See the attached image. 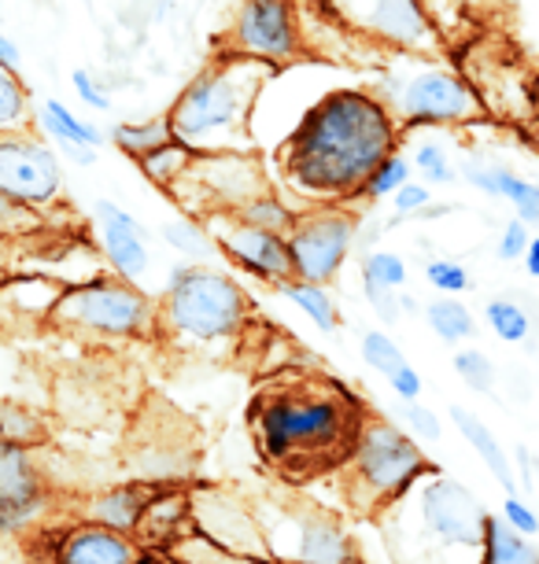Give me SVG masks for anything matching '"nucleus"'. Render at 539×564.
<instances>
[{
  "label": "nucleus",
  "instance_id": "obj_40",
  "mask_svg": "<svg viewBox=\"0 0 539 564\" xmlns=\"http://www.w3.org/2000/svg\"><path fill=\"white\" fill-rule=\"evenodd\" d=\"M528 243H532V229H528V221L521 218H510L499 232V243H495V254H499V262H521Z\"/></svg>",
  "mask_w": 539,
  "mask_h": 564
},
{
  "label": "nucleus",
  "instance_id": "obj_26",
  "mask_svg": "<svg viewBox=\"0 0 539 564\" xmlns=\"http://www.w3.org/2000/svg\"><path fill=\"white\" fill-rule=\"evenodd\" d=\"M281 292L300 306V311L311 317L322 333H336L341 328V311H336L333 295L325 292V284H311V281H289L281 284Z\"/></svg>",
  "mask_w": 539,
  "mask_h": 564
},
{
  "label": "nucleus",
  "instance_id": "obj_8",
  "mask_svg": "<svg viewBox=\"0 0 539 564\" xmlns=\"http://www.w3.org/2000/svg\"><path fill=\"white\" fill-rule=\"evenodd\" d=\"M322 4L347 34L374 41L399 56H429L440 48V30L432 26L421 0H322Z\"/></svg>",
  "mask_w": 539,
  "mask_h": 564
},
{
  "label": "nucleus",
  "instance_id": "obj_17",
  "mask_svg": "<svg viewBox=\"0 0 539 564\" xmlns=\"http://www.w3.org/2000/svg\"><path fill=\"white\" fill-rule=\"evenodd\" d=\"M97 226L104 240V254L119 270L126 281H137L148 270V248H144V229L137 226L133 215H126L111 199H97Z\"/></svg>",
  "mask_w": 539,
  "mask_h": 564
},
{
  "label": "nucleus",
  "instance_id": "obj_50",
  "mask_svg": "<svg viewBox=\"0 0 539 564\" xmlns=\"http://www.w3.org/2000/svg\"><path fill=\"white\" fill-rule=\"evenodd\" d=\"M399 306H403V317H425V306H421V300H414L410 292L399 295Z\"/></svg>",
  "mask_w": 539,
  "mask_h": 564
},
{
  "label": "nucleus",
  "instance_id": "obj_3",
  "mask_svg": "<svg viewBox=\"0 0 539 564\" xmlns=\"http://www.w3.org/2000/svg\"><path fill=\"white\" fill-rule=\"evenodd\" d=\"M488 517V506L466 484L436 468L388 506V542L403 564H451L454 557L481 564Z\"/></svg>",
  "mask_w": 539,
  "mask_h": 564
},
{
  "label": "nucleus",
  "instance_id": "obj_44",
  "mask_svg": "<svg viewBox=\"0 0 539 564\" xmlns=\"http://www.w3.org/2000/svg\"><path fill=\"white\" fill-rule=\"evenodd\" d=\"M399 295H403V292H366L369 311L377 314L380 325H399V322H403V306H399Z\"/></svg>",
  "mask_w": 539,
  "mask_h": 564
},
{
  "label": "nucleus",
  "instance_id": "obj_16",
  "mask_svg": "<svg viewBox=\"0 0 539 564\" xmlns=\"http://www.w3.org/2000/svg\"><path fill=\"white\" fill-rule=\"evenodd\" d=\"M281 564H358L347 531L314 509L292 513V553Z\"/></svg>",
  "mask_w": 539,
  "mask_h": 564
},
{
  "label": "nucleus",
  "instance_id": "obj_10",
  "mask_svg": "<svg viewBox=\"0 0 539 564\" xmlns=\"http://www.w3.org/2000/svg\"><path fill=\"white\" fill-rule=\"evenodd\" d=\"M358 218L344 210H322L311 218H295L289 232V251L295 265V281L330 284L344 270L347 254L355 251Z\"/></svg>",
  "mask_w": 539,
  "mask_h": 564
},
{
  "label": "nucleus",
  "instance_id": "obj_1",
  "mask_svg": "<svg viewBox=\"0 0 539 564\" xmlns=\"http://www.w3.org/2000/svg\"><path fill=\"white\" fill-rule=\"evenodd\" d=\"M403 126L366 89H333L303 111L281 148L284 177L311 199H358L388 155L399 152Z\"/></svg>",
  "mask_w": 539,
  "mask_h": 564
},
{
  "label": "nucleus",
  "instance_id": "obj_46",
  "mask_svg": "<svg viewBox=\"0 0 539 564\" xmlns=\"http://www.w3.org/2000/svg\"><path fill=\"white\" fill-rule=\"evenodd\" d=\"M521 265H525V273L532 276V281H539V237H532V243H528Z\"/></svg>",
  "mask_w": 539,
  "mask_h": 564
},
{
  "label": "nucleus",
  "instance_id": "obj_6",
  "mask_svg": "<svg viewBox=\"0 0 539 564\" xmlns=\"http://www.w3.org/2000/svg\"><path fill=\"white\" fill-rule=\"evenodd\" d=\"M259 85L262 74L256 63H234V67L200 74L171 111L174 137L182 144H211L218 133L245 126Z\"/></svg>",
  "mask_w": 539,
  "mask_h": 564
},
{
  "label": "nucleus",
  "instance_id": "obj_7",
  "mask_svg": "<svg viewBox=\"0 0 539 564\" xmlns=\"http://www.w3.org/2000/svg\"><path fill=\"white\" fill-rule=\"evenodd\" d=\"M392 108L396 122L407 130H432V126H470L484 119V97L451 67H418L403 78H388L377 93Z\"/></svg>",
  "mask_w": 539,
  "mask_h": 564
},
{
  "label": "nucleus",
  "instance_id": "obj_29",
  "mask_svg": "<svg viewBox=\"0 0 539 564\" xmlns=\"http://www.w3.org/2000/svg\"><path fill=\"white\" fill-rule=\"evenodd\" d=\"M407 259L388 248L363 254V292H403L407 289Z\"/></svg>",
  "mask_w": 539,
  "mask_h": 564
},
{
  "label": "nucleus",
  "instance_id": "obj_28",
  "mask_svg": "<svg viewBox=\"0 0 539 564\" xmlns=\"http://www.w3.org/2000/svg\"><path fill=\"white\" fill-rule=\"evenodd\" d=\"M495 188H499V199H506V204L514 207V218L528 221V226H539V185L536 181L521 177L506 163H495Z\"/></svg>",
  "mask_w": 539,
  "mask_h": 564
},
{
  "label": "nucleus",
  "instance_id": "obj_31",
  "mask_svg": "<svg viewBox=\"0 0 539 564\" xmlns=\"http://www.w3.org/2000/svg\"><path fill=\"white\" fill-rule=\"evenodd\" d=\"M358 350H363V361L374 372H380V377H392V372H399L403 366H410L403 347L396 344L388 333H377V328H369V333H363V339H358Z\"/></svg>",
  "mask_w": 539,
  "mask_h": 564
},
{
  "label": "nucleus",
  "instance_id": "obj_47",
  "mask_svg": "<svg viewBox=\"0 0 539 564\" xmlns=\"http://www.w3.org/2000/svg\"><path fill=\"white\" fill-rule=\"evenodd\" d=\"M0 67H8V70L19 67V48L4 34H0Z\"/></svg>",
  "mask_w": 539,
  "mask_h": 564
},
{
  "label": "nucleus",
  "instance_id": "obj_30",
  "mask_svg": "<svg viewBox=\"0 0 539 564\" xmlns=\"http://www.w3.org/2000/svg\"><path fill=\"white\" fill-rule=\"evenodd\" d=\"M410 174H414V163H410L407 152H392L380 163L374 174L366 177L363 185V196L358 199H369V204H377V199H392L399 188L410 185Z\"/></svg>",
  "mask_w": 539,
  "mask_h": 564
},
{
  "label": "nucleus",
  "instance_id": "obj_49",
  "mask_svg": "<svg viewBox=\"0 0 539 564\" xmlns=\"http://www.w3.org/2000/svg\"><path fill=\"white\" fill-rule=\"evenodd\" d=\"M133 564H177L171 553H163V550H144V553H137V561Z\"/></svg>",
  "mask_w": 539,
  "mask_h": 564
},
{
  "label": "nucleus",
  "instance_id": "obj_52",
  "mask_svg": "<svg viewBox=\"0 0 539 564\" xmlns=\"http://www.w3.org/2000/svg\"><path fill=\"white\" fill-rule=\"evenodd\" d=\"M470 4H481V0H470Z\"/></svg>",
  "mask_w": 539,
  "mask_h": 564
},
{
  "label": "nucleus",
  "instance_id": "obj_38",
  "mask_svg": "<svg viewBox=\"0 0 539 564\" xmlns=\"http://www.w3.org/2000/svg\"><path fill=\"white\" fill-rule=\"evenodd\" d=\"M396 417L407 424V432L414 435L418 443H440L443 440V424L429 406L421 402H396Z\"/></svg>",
  "mask_w": 539,
  "mask_h": 564
},
{
  "label": "nucleus",
  "instance_id": "obj_32",
  "mask_svg": "<svg viewBox=\"0 0 539 564\" xmlns=\"http://www.w3.org/2000/svg\"><path fill=\"white\" fill-rule=\"evenodd\" d=\"M451 366L470 391H477V395H492L495 391V377H499V369H495V361L484 355V350H477V347L459 350Z\"/></svg>",
  "mask_w": 539,
  "mask_h": 564
},
{
  "label": "nucleus",
  "instance_id": "obj_4",
  "mask_svg": "<svg viewBox=\"0 0 539 564\" xmlns=\"http://www.w3.org/2000/svg\"><path fill=\"white\" fill-rule=\"evenodd\" d=\"M166 325L177 336L196 344L237 336L248 322V295L226 273L200 270V265H177L166 281Z\"/></svg>",
  "mask_w": 539,
  "mask_h": 564
},
{
  "label": "nucleus",
  "instance_id": "obj_41",
  "mask_svg": "<svg viewBox=\"0 0 539 564\" xmlns=\"http://www.w3.org/2000/svg\"><path fill=\"white\" fill-rule=\"evenodd\" d=\"M503 520H506V524H510L514 531H521V535H528V539H536V535H539V513L525 502L521 495H506V498H503Z\"/></svg>",
  "mask_w": 539,
  "mask_h": 564
},
{
  "label": "nucleus",
  "instance_id": "obj_51",
  "mask_svg": "<svg viewBox=\"0 0 539 564\" xmlns=\"http://www.w3.org/2000/svg\"><path fill=\"white\" fill-rule=\"evenodd\" d=\"M443 215H451V207H448V204H429L414 221H432V218H443Z\"/></svg>",
  "mask_w": 539,
  "mask_h": 564
},
{
  "label": "nucleus",
  "instance_id": "obj_22",
  "mask_svg": "<svg viewBox=\"0 0 539 564\" xmlns=\"http://www.w3.org/2000/svg\"><path fill=\"white\" fill-rule=\"evenodd\" d=\"M481 564H539V542L521 535V531H514L503 520V513H492L488 528H484Z\"/></svg>",
  "mask_w": 539,
  "mask_h": 564
},
{
  "label": "nucleus",
  "instance_id": "obj_27",
  "mask_svg": "<svg viewBox=\"0 0 539 564\" xmlns=\"http://www.w3.org/2000/svg\"><path fill=\"white\" fill-rule=\"evenodd\" d=\"M410 163L421 174L425 185H454L459 174V163L451 159V148L440 141V137H421V141L410 148Z\"/></svg>",
  "mask_w": 539,
  "mask_h": 564
},
{
  "label": "nucleus",
  "instance_id": "obj_19",
  "mask_svg": "<svg viewBox=\"0 0 539 564\" xmlns=\"http://www.w3.org/2000/svg\"><path fill=\"white\" fill-rule=\"evenodd\" d=\"M484 322L503 344H517V347H536L539 339V300L532 292L510 289L506 295H495V300L484 303Z\"/></svg>",
  "mask_w": 539,
  "mask_h": 564
},
{
  "label": "nucleus",
  "instance_id": "obj_18",
  "mask_svg": "<svg viewBox=\"0 0 539 564\" xmlns=\"http://www.w3.org/2000/svg\"><path fill=\"white\" fill-rule=\"evenodd\" d=\"M133 542L115 528L78 524L56 542L52 564H133Z\"/></svg>",
  "mask_w": 539,
  "mask_h": 564
},
{
  "label": "nucleus",
  "instance_id": "obj_13",
  "mask_svg": "<svg viewBox=\"0 0 539 564\" xmlns=\"http://www.w3.org/2000/svg\"><path fill=\"white\" fill-rule=\"evenodd\" d=\"M63 174L48 148L34 141H0V193L15 204H48L60 193Z\"/></svg>",
  "mask_w": 539,
  "mask_h": 564
},
{
  "label": "nucleus",
  "instance_id": "obj_20",
  "mask_svg": "<svg viewBox=\"0 0 539 564\" xmlns=\"http://www.w3.org/2000/svg\"><path fill=\"white\" fill-rule=\"evenodd\" d=\"M451 424L459 429L462 440L473 446V454L481 457V465L495 476V484L503 487V495H517V487H521V484H517V473H514V465H510V454L503 451L499 435H495L473 410L459 406V402L451 406Z\"/></svg>",
  "mask_w": 539,
  "mask_h": 564
},
{
  "label": "nucleus",
  "instance_id": "obj_12",
  "mask_svg": "<svg viewBox=\"0 0 539 564\" xmlns=\"http://www.w3.org/2000/svg\"><path fill=\"white\" fill-rule=\"evenodd\" d=\"M188 517H193L196 531H204L207 539L222 542L226 550L273 564V550H270L267 531H262L256 513H251L248 506H240L237 498L207 491V495L196 498V506L188 509Z\"/></svg>",
  "mask_w": 539,
  "mask_h": 564
},
{
  "label": "nucleus",
  "instance_id": "obj_35",
  "mask_svg": "<svg viewBox=\"0 0 539 564\" xmlns=\"http://www.w3.org/2000/svg\"><path fill=\"white\" fill-rule=\"evenodd\" d=\"M163 237L171 243L174 251H182L185 259H215V243L207 240V232L188 218H177V221H166L163 226Z\"/></svg>",
  "mask_w": 539,
  "mask_h": 564
},
{
  "label": "nucleus",
  "instance_id": "obj_2",
  "mask_svg": "<svg viewBox=\"0 0 539 564\" xmlns=\"http://www.w3.org/2000/svg\"><path fill=\"white\" fill-rule=\"evenodd\" d=\"M259 451L289 473H311L341 457H352L363 410L341 388L330 391H270L256 406Z\"/></svg>",
  "mask_w": 539,
  "mask_h": 564
},
{
  "label": "nucleus",
  "instance_id": "obj_43",
  "mask_svg": "<svg viewBox=\"0 0 539 564\" xmlns=\"http://www.w3.org/2000/svg\"><path fill=\"white\" fill-rule=\"evenodd\" d=\"M388 388H392L396 402H421V391H425V380L414 366H403L399 372L388 377Z\"/></svg>",
  "mask_w": 539,
  "mask_h": 564
},
{
  "label": "nucleus",
  "instance_id": "obj_39",
  "mask_svg": "<svg viewBox=\"0 0 539 564\" xmlns=\"http://www.w3.org/2000/svg\"><path fill=\"white\" fill-rule=\"evenodd\" d=\"M429 204H432V188L421 185V181H410V185H403L392 196V210H396V215L388 218V229H399L403 221H414Z\"/></svg>",
  "mask_w": 539,
  "mask_h": 564
},
{
  "label": "nucleus",
  "instance_id": "obj_34",
  "mask_svg": "<svg viewBox=\"0 0 539 564\" xmlns=\"http://www.w3.org/2000/svg\"><path fill=\"white\" fill-rule=\"evenodd\" d=\"M171 119H160V122H148V126H119V133H115V141L119 148H126L130 155L144 159L148 152H155V148L171 144Z\"/></svg>",
  "mask_w": 539,
  "mask_h": 564
},
{
  "label": "nucleus",
  "instance_id": "obj_23",
  "mask_svg": "<svg viewBox=\"0 0 539 564\" xmlns=\"http://www.w3.org/2000/svg\"><path fill=\"white\" fill-rule=\"evenodd\" d=\"M45 130L56 137V141L67 148L74 159H78V163H86V166L93 163V159H97V155H93V148L104 144L100 130H93L89 122H78L60 100L45 104Z\"/></svg>",
  "mask_w": 539,
  "mask_h": 564
},
{
  "label": "nucleus",
  "instance_id": "obj_33",
  "mask_svg": "<svg viewBox=\"0 0 539 564\" xmlns=\"http://www.w3.org/2000/svg\"><path fill=\"white\" fill-rule=\"evenodd\" d=\"M240 221H248V226L256 229H270V232H284L289 237L292 226H295V215L289 207L281 204V199H273L270 193H262L259 199H251V204H245L237 210Z\"/></svg>",
  "mask_w": 539,
  "mask_h": 564
},
{
  "label": "nucleus",
  "instance_id": "obj_14",
  "mask_svg": "<svg viewBox=\"0 0 539 564\" xmlns=\"http://www.w3.org/2000/svg\"><path fill=\"white\" fill-rule=\"evenodd\" d=\"M222 251L234 259L240 270L262 276L270 284H289L295 281V265H292V251H289V237L284 232H270V229H256L248 221H234L229 229H222Z\"/></svg>",
  "mask_w": 539,
  "mask_h": 564
},
{
  "label": "nucleus",
  "instance_id": "obj_9",
  "mask_svg": "<svg viewBox=\"0 0 539 564\" xmlns=\"http://www.w3.org/2000/svg\"><path fill=\"white\" fill-rule=\"evenodd\" d=\"M56 317L100 336H141L155 322L152 303L119 281H89L71 289L56 303Z\"/></svg>",
  "mask_w": 539,
  "mask_h": 564
},
{
  "label": "nucleus",
  "instance_id": "obj_48",
  "mask_svg": "<svg viewBox=\"0 0 539 564\" xmlns=\"http://www.w3.org/2000/svg\"><path fill=\"white\" fill-rule=\"evenodd\" d=\"M514 457H517V465H521V480H525V487H536V484H532V454H528V446H517Z\"/></svg>",
  "mask_w": 539,
  "mask_h": 564
},
{
  "label": "nucleus",
  "instance_id": "obj_42",
  "mask_svg": "<svg viewBox=\"0 0 539 564\" xmlns=\"http://www.w3.org/2000/svg\"><path fill=\"white\" fill-rule=\"evenodd\" d=\"M23 119V89L12 78V70L0 67V126H12Z\"/></svg>",
  "mask_w": 539,
  "mask_h": 564
},
{
  "label": "nucleus",
  "instance_id": "obj_37",
  "mask_svg": "<svg viewBox=\"0 0 539 564\" xmlns=\"http://www.w3.org/2000/svg\"><path fill=\"white\" fill-rule=\"evenodd\" d=\"M141 166L148 170V177H152V181H160V185H171L177 170L188 166V148L182 141H171V144L155 148V152H148L141 159Z\"/></svg>",
  "mask_w": 539,
  "mask_h": 564
},
{
  "label": "nucleus",
  "instance_id": "obj_5",
  "mask_svg": "<svg viewBox=\"0 0 539 564\" xmlns=\"http://www.w3.org/2000/svg\"><path fill=\"white\" fill-rule=\"evenodd\" d=\"M440 465L429 462L421 443L396 421L366 417L352 446V473L355 487L366 491V506L388 509L403 498L421 476H432Z\"/></svg>",
  "mask_w": 539,
  "mask_h": 564
},
{
  "label": "nucleus",
  "instance_id": "obj_25",
  "mask_svg": "<svg viewBox=\"0 0 539 564\" xmlns=\"http://www.w3.org/2000/svg\"><path fill=\"white\" fill-rule=\"evenodd\" d=\"M171 557L177 564H267V561H256V557H245V553H234V550H226L222 542L215 539H207L204 531H188V535H177L171 539Z\"/></svg>",
  "mask_w": 539,
  "mask_h": 564
},
{
  "label": "nucleus",
  "instance_id": "obj_24",
  "mask_svg": "<svg viewBox=\"0 0 539 564\" xmlns=\"http://www.w3.org/2000/svg\"><path fill=\"white\" fill-rule=\"evenodd\" d=\"M425 325L436 333L443 344H466L477 336V317L466 303H459V295H440V300L425 303Z\"/></svg>",
  "mask_w": 539,
  "mask_h": 564
},
{
  "label": "nucleus",
  "instance_id": "obj_11",
  "mask_svg": "<svg viewBox=\"0 0 539 564\" xmlns=\"http://www.w3.org/2000/svg\"><path fill=\"white\" fill-rule=\"evenodd\" d=\"M237 48L251 59L281 63L300 52V26H295L292 0H245L234 26Z\"/></svg>",
  "mask_w": 539,
  "mask_h": 564
},
{
  "label": "nucleus",
  "instance_id": "obj_36",
  "mask_svg": "<svg viewBox=\"0 0 539 564\" xmlns=\"http://www.w3.org/2000/svg\"><path fill=\"white\" fill-rule=\"evenodd\" d=\"M425 281H429V289H436L440 295H462L473 289V276L459 259H429Z\"/></svg>",
  "mask_w": 539,
  "mask_h": 564
},
{
  "label": "nucleus",
  "instance_id": "obj_45",
  "mask_svg": "<svg viewBox=\"0 0 539 564\" xmlns=\"http://www.w3.org/2000/svg\"><path fill=\"white\" fill-rule=\"evenodd\" d=\"M74 89H78V97L89 104V108H97V111H108L111 108V100L104 97V93L93 85V78L86 70H74Z\"/></svg>",
  "mask_w": 539,
  "mask_h": 564
},
{
  "label": "nucleus",
  "instance_id": "obj_21",
  "mask_svg": "<svg viewBox=\"0 0 539 564\" xmlns=\"http://www.w3.org/2000/svg\"><path fill=\"white\" fill-rule=\"evenodd\" d=\"M160 487H148V484H126V487H115V491L100 495L97 502L89 506L93 513V524H104V528H115V531H133L144 524L148 509L160 502Z\"/></svg>",
  "mask_w": 539,
  "mask_h": 564
},
{
  "label": "nucleus",
  "instance_id": "obj_15",
  "mask_svg": "<svg viewBox=\"0 0 539 564\" xmlns=\"http://www.w3.org/2000/svg\"><path fill=\"white\" fill-rule=\"evenodd\" d=\"M41 484L23 443L0 440V531H19L37 517Z\"/></svg>",
  "mask_w": 539,
  "mask_h": 564
}]
</instances>
